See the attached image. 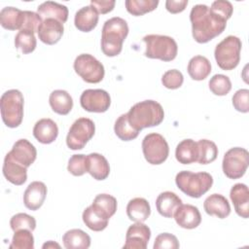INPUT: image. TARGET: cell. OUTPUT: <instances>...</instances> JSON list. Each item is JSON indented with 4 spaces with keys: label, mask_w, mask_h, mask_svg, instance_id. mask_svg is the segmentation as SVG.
Segmentation results:
<instances>
[{
    "label": "cell",
    "mask_w": 249,
    "mask_h": 249,
    "mask_svg": "<svg viewBox=\"0 0 249 249\" xmlns=\"http://www.w3.org/2000/svg\"><path fill=\"white\" fill-rule=\"evenodd\" d=\"M98 22V13L92 6H85L78 10L75 14L74 24L76 28L82 32H89L93 30Z\"/></svg>",
    "instance_id": "cell-23"
},
{
    "label": "cell",
    "mask_w": 249,
    "mask_h": 249,
    "mask_svg": "<svg viewBox=\"0 0 249 249\" xmlns=\"http://www.w3.org/2000/svg\"><path fill=\"white\" fill-rule=\"evenodd\" d=\"M83 222L85 225L91 231H101L106 229L108 226V219L101 216L92 205L87 207L82 215Z\"/></svg>",
    "instance_id": "cell-33"
},
{
    "label": "cell",
    "mask_w": 249,
    "mask_h": 249,
    "mask_svg": "<svg viewBox=\"0 0 249 249\" xmlns=\"http://www.w3.org/2000/svg\"><path fill=\"white\" fill-rule=\"evenodd\" d=\"M176 224L187 230H193L201 223V215L198 208L192 204H181L173 215Z\"/></svg>",
    "instance_id": "cell-14"
},
{
    "label": "cell",
    "mask_w": 249,
    "mask_h": 249,
    "mask_svg": "<svg viewBox=\"0 0 249 249\" xmlns=\"http://www.w3.org/2000/svg\"><path fill=\"white\" fill-rule=\"evenodd\" d=\"M142 151L145 160L149 163L158 165L166 160L169 154V147L161 134L150 133L142 141Z\"/></svg>",
    "instance_id": "cell-11"
},
{
    "label": "cell",
    "mask_w": 249,
    "mask_h": 249,
    "mask_svg": "<svg viewBox=\"0 0 249 249\" xmlns=\"http://www.w3.org/2000/svg\"><path fill=\"white\" fill-rule=\"evenodd\" d=\"M205 212L210 216H217L225 219L231 213V205L228 199L220 194H212L207 196L203 202Z\"/></svg>",
    "instance_id": "cell-21"
},
{
    "label": "cell",
    "mask_w": 249,
    "mask_h": 249,
    "mask_svg": "<svg viewBox=\"0 0 249 249\" xmlns=\"http://www.w3.org/2000/svg\"><path fill=\"white\" fill-rule=\"evenodd\" d=\"M129 124L140 131L146 127L159 125L164 118L161 105L155 100H144L134 104L127 112Z\"/></svg>",
    "instance_id": "cell-3"
},
{
    "label": "cell",
    "mask_w": 249,
    "mask_h": 249,
    "mask_svg": "<svg viewBox=\"0 0 249 249\" xmlns=\"http://www.w3.org/2000/svg\"><path fill=\"white\" fill-rule=\"evenodd\" d=\"M2 170L5 178L14 185L20 186L27 180V167L17 162L9 153L5 156Z\"/></svg>",
    "instance_id": "cell-19"
},
{
    "label": "cell",
    "mask_w": 249,
    "mask_h": 249,
    "mask_svg": "<svg viewBox=\"0 0 249 249\" xmlns=\"http://www.w3.org/2000/svg\"><path fill=\"white\" fill-rule=\"evenodd\" d=\"M80 103L84 110L91 113H104L111 105L109 93L101 89H89L83 91Z\"/></svg>",
    "instance_id": "cell-12"
},
{
    "label": "cell",
    "mask_w": 249,
    "mask_h": 249,
    "mask_svg": "<svg viewBox=\"0 0 249 249\" xmlns=\"http://www.w3.org/2000/svg\"><path fill=\"white\" fill-rule=\"evenodd\" d=\"M241 47V41L236 36L230 35L222 40L214 51V56L218 66L228 71L234 69L240 60Z\"/></svg>",
    "instance_id": "cell-7"
},
{
    "label": "cell",
    "mask_w": 249,
    "mask_h": 249,
    "mask_svg": "<svg viewBox=\"0 0 249 249\" xmlns=\"http://www.w3.org/2000/svg\"><path fill=\"white\" fill-rule=\"evenodd\" d=\"M209 9L210 11H212L214 14L224 18L225 20H228L229 18H231L233 12V7L231 3L227 0L214 1L211 4V7Z\"/></svg>",
    "instance_id": "cell-45"
},
{
    "label": "cell",
    "mask_w": 249,
    "mask_h": 249,
    "mask_svg": "<svg viewBox=\"0 0 249 249\" xmlns=\"http://www.w3.org/2000/svg\"><path fill=\"white\" fill-rule=\"evenodd\" d=\"M208 85L212 93L218 96L227 95L231 89V82L230 78L223 74L214 75L210 79Z\"/></svg>",
    "instance_id": "cell-39"
},
{
    "label": "cell",
    "mask_w": 249,
    "mask_h": 249,
    "mask_svg": "<svg viewBox=\"0 0 249 249\" xmlns=\"http://www.w3.org/2000/svg\"><path fill=\"white\" fill-rule=\"evenodd\" d=\"M184 82L183 74L177 69H171L163 73L161 77L162 85L169 89H179Z\"/></svg>",
    "instance_id": "cell-41"
},
{
    "label": "cell",
    "mask_w": 249,
    "mask_h": 249,
    "mask_svg": "<svg viewBox=\"0 0 249 249\" xmlns=\"http://www.w3.org/2000/svg\"><path fill=\"white\" fill-rule=\"evenodd\" d=\"M62 241L66 249H88L90 246L89 235L80 229L67 231L62 236Z\"/></svg>",
    "instance_id": "cell-29"
},
{
    "label": "cell",
    "mask_w": 249,
    "mask_h": 249,
    "mask_svg": "<svg viewBox=\"0 0 249 249\" xmlns=\"http://www.w3.org/2000/svg\"><path fill=\"white\" fill-rule=\"evenodd\" d=\"M63 32V23L54 18L43 19L37 31L40 41L47 45L56 44L61 39Z\"/></svg>",
    "instance_id": "cell-15"
},
{
    "label": "cell",
    "mask_w": 249,
    "mask_h": 249,
    "mask_svg": "<svg viewBox=\"0 0 249 249\" xmlns=\"http://www.w3.org/2000/svg\"><path fill=\"white\" fill-rule=\"evenodd\" d=\"M49 103L52 110L58 115H67L73 108V99L71 95L63 89L52 91L49 97Z\"/></svg>",
    "instance_id": "cell-28"
},
{
    "label": "cell",
    "mask_w": 249,
    "mask_h": 249,
    "mask_svg": "<svg viewBox=\"0 0 249 249\" xmlns=\"http://www.w3.org/2000/svg\"><path fill=\"white\" fill-rule=\"evenodd\" d=\"M188 5V0H167L165 2L166 10L171 14L183 12Z\"/></svg>",
    "instance_id": "cell-47"
},
{
    "label": "cell",
    "mask_w": 249,
    "mask_h": 249,
    "mask_svg": "<svg viewBox=\"0 0 249 249\" xmlns=\"http://www.w3.org/2000/svg\"><path fill=\"white\" fill-rule=\"evenodd\" d=\"M232 105L234 109L241 113L249 112V90L241 89L232 95Z\"/></svg>",
    "instance_id": "cell-44"
},
{
    "label": "cell",
    "mask_w": 249,
    "mask_h": 249,
    "mask_svg": "<svg viewBox=\"0 0 249 249\" xmlns=\"http://www.w3.org/2000/svg\"><path fill=\"white\" fill-rule=\"evenodd\" d=\"M182 204V199L173 192L160 193L156 199V207L158 212L165 217L172 218L176 209Z\"/></svg>",
    "instance_id": "cell-24"
},
{
    "label": "cell",
    "mask_w": 249,
    "mask_h": 249,
    "mask_svg": "<svg viewBox=\"0 0 249 249\" xmlns=\"http://www.w3.org/2000/svg\"><path fill=\"white\" fill-rule=\"evenodd\" d=\"M128 34L127 22L119 17L107 19L102 27L101 51L109 57L117 56L123 50V43Z\"/></svg>",
    "instance_id": "cell-2"
},
{
    "label": "cell",
    "mask_w": 249,
    "mask_h": 249,
    "mask_svg": "<svg viewBox=\"0 0 249 249\" xmlns=\"http://www.w3.org/2000/svg\"><path fill=\"white\" fill-rule=\"evenodd\" d=\"M37 13L42 18V19L54 18L62 23L66 22L68 18L67 7L53 1H47L39 5L37 8Z\"/></svg>",
    "instance_id": "cell-27"
},
{
    "label": "cell",
    "mask_w": 249,
    "mask_h": 249,
    "mask_svg": "<svg viewBox=\"0 0 249 249\" xmlns=\"http://www.w3.org/2000/svg\"><path fill=\"white\" fill-rule=\"evenodd\" d=\"M10 226L14 231L22 229H26L33 231L36 228V220L34 217L26 213H18L11 218Z\"/></svg>",
    "instance_id": "cell-40"
},
{
    "label": "cell",
    "mask_w": 249,
    "mask_h": 249,
    "mask_svg": "<svg viewBox=\"0 0 249 249\" xmlns=\"http://www.w3.org/2000/svg\"><path fill=\"white\" fill-rule=\"evenodd\" d=\"M114 131L116 135L123 141H130L135 139L139 131H137L128 122L127 115L123 114L121 115L115 122L114 124Z\"/></svg>",
    "instance_id": "cell-34"
},
{
    "label": "cell",
    "mask_w": 249,
    "mask_h": 249,
    "mask_svg": "<svg viewBox=\"0 0 249 249\" xmlns=\"http://www.w3.org/2000/svg\"><path fill=\"white\" fill-rule=\"evenodd\" d=\"M47 192V186L43 182H31L23 194V203L25 207L32 211L38 210L46 199Z\"/></svg>",
    "instance_id": "cell-16"
},
{
    "label": "cell",
    "mask_w": 249,
    "mask_h": 249,
    "mask_svg": "<svg viewBox=\"0 0 249 249\" xmlns=\"http://www.w3.org/2000/svg\"><path fill=\"white\" fill-rule=\"evenodd\" d=\"M179 247L177 237L169 232L160 233L154 242V249H178Z\"/></svg>",
    "instance_id": "cell-43"
},
{
    "label": "cell",
    "mask_w": 249,
    "mask_h": 249,
    "mask_svg": "<svg viewBox=\"0 0 249 249\" xmlns=\"http://www.w3.org/2000/svg\"><path fill=\"white\" fill-rule=\"evenodd\" d=\"M35 33L28 30H20L15 37V47L22 53L27 54L36 49L37 41Z\"/></svg>",
    "instance_id": "cell-37"
},
{
    "label": "cell",
    "mask_w": 249,
    "mask_h": 249,
    "mask_svg": "<svg viewBox=\"0 0 249 249\" xmlns=\"http://www.w3.org/2000/svg\"><path fill=\"white\" fill-rule=\"evenodd\" d=\"M126 214L129 220L133 222H145L151 214V207L148 200L143 197L130 199L126 205Z\"/></svg>",
    "instance_id": "cell-26"
},
{
    "label": "cell",
    "mask_w": 249,
    "mask_h": 249,
    "mask_svg": "<svg viewBox=\"0 0 249 249\" xmlns=\"http://www.w3.org/2000/svg\"><path fill=\"white\" fill-rule=\"evenodd\" d=\"M197 162L200 164H208L214 161L218 156V148L216 144L208 139H200L197 142Z\"/></svg>",
    "instance_id": "cell-35"
},
{
    "label": "cell",
    "mask_w": 249,
    "mask_h": 249,
    "mask_svg": "<svg viewBox=\"0 0 249 249\" xmlns=\"http://www.w3.org/2000/svg\"><path fill=\"white\" fill-rule=\"evenodd\" d=\"M230 197L238 216L247 219L249 217V191L245 184L233 185L230 192Z\"/></svg>",
    "instance_id": "cell-18"
},
{
    "label": "cell",
    "mask_w": 249,
    "mask_h": 249,
    "mask_svg": "<svg viewBox=\"0 0 249 249\" xmlns=\"http://www.w3.org/2000/svg\"><path fill=\"white\" fill-rule=\"evenodd\" d=\"M249 164V153L240 147L231 148L223 158L222 168L224 174L230 179L241 178Z\"/></svg>",
    "instance_id": "cell-8"
},
{
    "label": "cell",
    "mask_w": 249,
    "mask_h": 249,
    "mask_svg": "<svg viewBox=\"0 0 249 249\" xmlns=\"http://www.w3.org/2000/svg\"><path fill=\"white\" fill-rule=\"evenodd\" d=\"M192 34L196 42L204 44L224 32L227 20L220 18L204 4L194 6L190 13Z\"/></svg>",
    "instance_id": "cell-1"
},
{
    "label": "cell",
    "mask_w": 249,
    "mask_h": 249,
    "mask_svg": "<svg viewBox=\"0 0 249 249\" xmlns=\"http://www.w3.org/2000/svg\"><path fill=\"white\" fill-rule=\"evenodd\" d=\"M187 70L193 80L202 81L210 74L211 63L205 56L196 55L190 59Z\"/></svg>",
    "instance_id": "cell-31"
},
{
    "label": "cell",
    "mask_w": 249,
    "mask_h": 249,
    "mask_svg": "<svg viewBox=\"0 0 249 249\" xmlns=\"http://www.w3.org/2000/svg\"><path fill=\"white\" fill-rule=\"evenodd\" d=\"M9 154L17 162L25 167H29L36 160L37 150L33 144L23 138L18 140L14 144Z\"/></svg>",
    "instance_id": "cell-17"
},
{
    "label": "cell",
    "mask_w": 249,
    "mask_h": 249,
    "mask_svg": "<svg viewBox=\"0 0 249 249\" xmlns=\"http://www.w3.org/2000/svg\"><path fill=\"white\" fill-rule=\"evenodd\" d=\"M116 2L114 0H91L90 6H92L98 14H107L113 11Z\"/></svg>",
    "instance_id": "cell-46"
},
{
    "label": "cell",
    "mask_w": 249,
    "mask_h": 249,
    "mask_svg": "<svg viewBox=\"0 0 249 249\" xmlns=\"http://www.w3.org/2000/svg\"><path fill=\"white\" fill-rule=\"evenodd\" d=\"M151 237L150 228L140 222L129 226L125 234V243L123 248L146 249Z\"/></svg>",
    "instance_id": "cell-13"
},
{
    "label": "cell",
    "mask_w": 249,
    "mask_h": 249,
    "mask_svg": "<svg viewBox=\"0 0 249 249\" xmlns=\"http://www.w3.org/2000/svg\"><path fill=\"white\" fill-rule=\"evenodd\" d=\"M33 135L40 143L51 144L58 135L57 124L52 119H41L34 124Z\"/></svg>",
    "instance_id": "cell-22"
},
{
    "label": "cell",
    "mask_w": 249,
    "mask_h": 249,
    "mask_svg": "<svg viewBox=\"0 0 249 249\" xmlns=\"http://www.w3.org/2000/svg\"><path fill=\"white\" fill-rule=\"evenodd\" d=\"M95 124L89 118H79L72 125L66 136V144L71 150H82L93 137Z\"/></svg>",
    "instance_id": "cell-10"
},
{
    "label": "cell",
    "mask_w": 249,
    "mask_h": 249,
    "mask_svg": "<svg viewBox=\"0 0 249 249\" xmlns=\"http://www.w3.org/2000/svg\"><path fill=\"white\" fill-rule=\"evenodd\" d=\"M197 143L193 139H184L176 147V160L182 164H191L197 160Z\"/></svg>",
    "instance_id": "cell-30"
},
{
    "label": "cell",
    "mask_w": 249,
    "mask_h": 249,
    "mask_svg": "<svg viewBox=\"0 0 249 249\" xmlns=\"http://www.w3.org/2000/svg\"><path fill=\"white\" fill-rule=\"evenodd\" d=\"M175 183L185 195L198 198L207 193L213 185V177L208 172H196L183 170L177 173Z\"/></svg>",
    "instance_id": "cell-4"
},
{
    "label": "cell",
    "mask_w": 249,
    "mask_h": 249,
    "mask_svg": "<svg viewBox=\"0 0 249 249\" xmlns=\"http://www.w3.org/2000/svg\"><path fill=\"white\" fill-rule=\"evenodd\" d=\"M54 247L60 248V245L57 244V243H55V242H53V241H52V240L46 242V243L43 244V246H42V248H44V249H46V248H54Z\"/></svg>",
    "instance_id": "cell-48"
},
{
    "label": "cell",
    "mask_w": 249,
    "mask_h": 249,
    "mask_svg": "<svg viewBox=\"0 0 249 249\" xmlns=\"http://www.w3.org/2000/svg\"><path fill=\"white\" fill-rule=\"evenodd\" d=\"M86 157L83 154L73 155L69 160L67 165V170L74 176H82L87 172V162Z\"/></svg>",
    "instance_id": "cell-42"
},
{
    "label": "cell",
    "mask_w": 249,
    "mask_h": 249,
    "mask_svg": "<svg viewBox=\"0 0 249 249\" xmlns=\"http://www.w3.org/2000/svg\"><path fill=\"white\" fill-rule=\"evenodd\" d=\"M23 95L18 89L5 91L0 99V111L3 123L11 128L18 127L23 118Z\"/></svg>",
    "instance_id": "cell-5"
},
{
    "label": "cell",
    "mask_w": 249,
    "mask_h": 249,
    "mask_svg": "<svg viewBox=\"0 0 249 249\" xmlns=\"http://www.w3.org/2000/svg\"><path fill=\"white\" fill-rule=\"evenodd\" d=\"M75 72L89 84H97L101 82L105 75L103 64L89 53L79 54L74 60Z\"/></svg>",
    "instance_id": "cell-9"
},
{
    "label": "cell",
    "mask_w": 249,
    "mask_h": 249,
    "mask_svg": "<svg viewBox=\"0 0 249 249\" xmlns=\"http://www.w3.org/2000/svg\"><path fill=\"white\" fill-rule=\"evenodd\" d=\"M87 172L90 174L93 179L101 181L105 180L110 173V166L108 160L104 156L98 153H91L86 157Z\"/></svg>",
    "instance_id": "cell-20"
},
{
    "label": "cell",
    "mask_w": 249,
    "mask_h": 249,
    "mask_svg": "<svg viewBox=\"0 0 249 249\" xmlns=\"http://www.w3.org/2000/svg\"><path fill=\"white\" fill-rule=\"evenodd\" d=\"M91 205L101 216L108 220L117 211V199L108 194L97 195L94 197Z\"/></svg>",
    "instance_id": "cell-32"
},
{
    "label": "cell",
    "mask_w": 249,
    "mask_h": 249,
    "mask_svg": "<svg viewBox=\"0 0 249 249\" xmlns=\"http://www.w3.org/2000/svg\"><path fill=\"white\" fill-rule=\"evenodd\" d=\"M126 11L135 17L143 16L147 13L154 11L158 5V0H126L125 1Z\"/></svg>",
    "instance_id": "cell-36"
},
{
    "label": "cell",
    "mask_w": 249,
    "mask_h": 249,
    "mask_svg": "<svg viewBox=\"0 0 249 249\" xmlns=\"http://www.w3.org/2000/svg\"><path fill=\"white\" fill-rule=\"evenodd\" d=\"M31 232H32L31 231L26 229H22L15 231L9 248L10 249H33L34 237Z\"/></svg>",
    "instance_id": "cell-38"
},
{
    "label": "cell",
    "mask_w": 249,
    "mask_h": 249,
    "mask_svg": "<svg viewBox=\"0 0 249 249\" xmlns=\"http://www.w3.org/2000/svg\"><path fill=\"white\" fill-rule=\"evenodd\" d=\"M25 18L24 11L15 7H5L0 12L1 26L8 30H20Z\"/></svg>",
    "instance_id": "cell-25"
},
{
    "label": "cell",
    "mask_w": 249,
    "mask_h": 249,
    "mask_svg": "<svg viewBox=\"0 0 249 249\" xmlns=\"http://www.w3.org/2000/svg\"><path fill=\"white\" fill-rule=\"evenodd\" d=\"M143 41L146 44V51L144 53L146 57L162 61H171L177 55L178 46L172 37L149 34L143 37Z\"/></svg>",
    "instance_id": "cell-6"
}]
</instances>
